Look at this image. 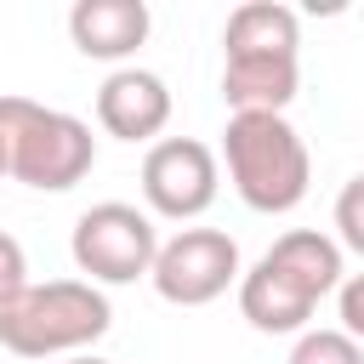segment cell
Masks as SVG:
<instances>
[{"label": "cell", "mask_w": 364, "mask_h": 364, "mask_svg": "<svg viewBox=\"0 0 364 364\" xmlns=\"http://www.w3.org/2000/svg\"><path fill=\"white\" fill-rule=\"evenodd\" d=\"M284 364H364V347L341 330H301Z\"/></svg>", "instance_id": "13"}, {"label": "cell", "mask_w": 364, "mask_h": 364, "mask_svg": "<svg viewBox=\"0 0 364 364\" xmlns=\"http://www.w3.org/2000/svg\"><path fill=\"white\" fill-rule=\"evenodd\" d=\"M239 273L245 267H239L233 233H222V228H182V233H171L159 245L148 279H154L159 301H171V307H205V301L228 296L239 284Z\"/></svg>", "instance_id": "5"}, {"label": "cell", "mask_w": 364, "mask_h": 364, "mask_svg": "<svg viewBox=\"0 0 364 364\" xmlns=\"http://www.w3.org/2000/svg\"><path fill=\"white\" fill-rule=\"evenodd\" d=\"M63 364H108V358H97V353H74V358H63Z\"/></svg>", "instance_id": "17"}, {"label": "cell", "mask_w": 364, "mask_h": 364, "mask_svg": "<svg viewBox=\"0 0 364 364\" xmlns=\"http://www.w3.org/2000/svg\"><path fill=\"white\" fill-rule=\"evenodd\" d=\"M262 256H267L284 279H296L313 301L336 296V284L347 279V267H341V245H336L330 233H318V228H290V233H279Z\"/></svg>", "instance_id": "12"}, {"label": "cell", "mask_w": 364, "mask_h": 364, "mask_svg": "<svg viewBox=\"0 0 364 364\" xmlns=\"http://www.w3.org/2000/svg\"><path fill=\"white\" fill-rule=\"evenodd\" d=\"M233 290H239V313H245V324L262 330V336H301L307 318H313V307H318V301H313L296 279H284L267 256H262L256 267H245Z\"/></svg>", "instance_id": "9"}, {"label": "cell", "mask_w": 364, "mask_h": 364, "mask_svg": "<svg viewBox=\"0 0 364 364\" xmlns=\"http://www.w3.org/2000/svg\"><path fill=\"white\" fill-rule=\"evenodd\" d=\"M216 188H222V171H216V154L199 136H159L142 154V199L165 222L205 216L216 205Z\"/></svg>", "instance_id": "6"}, {"label": "cell", "mask_w": 364, "mask_h": 364, "mask_svg": "<svg viewBox=\"0 0 364 364\" xmlns=\"http://www.w3.org/2000/svg\"><path fill=\"white\" fill-rule=\"evenodd\" d=\"M0 176H6V154H0Z\"/></svg>", "instance_id": "18"}, {"label": "cell", "mask_w": 364, "mask_h": 364, "mask_svg": "<svg viewBox=\"0 0 364 364\" xmlns=\"http://www.w3.org/2000/svg\"><path fill=\"white\" fill-rule=\"evenodd\" d=\"M97 125L119 142H148L171 125V85L148 68H114L97 85Z\"/></svg>", "instance_id": "7"}, {"label": "cell", "mask_w": 364, "mask_h": 364, "mask_svg": "<svg viewBox=\"0 0 364 364\" xmlns=\"http://www.w3.org/2000/svg\"><path fill=\"white\" fill-rule=\"evenodd\" d=\"M154 28V11L142 0H74L68 6V40L80 57L125 63Z\"/></svg>", "instance_id": "8"}, {"label": "cell", "mask_w": 364, "mask_h": 364, "mask_svg": "<svg viewBox=\"0 0 364 364\" xmlns=\"http://www.w3.org/2000/svg\"><path fill=\"white\" fill-rule=\"evenodd\" d=\"M114 324V307L85 279H46L28 284L0 313V347L17 358H74L91 341H102Z\"/></svg>", "instance_id": "3"}, {"label": "cell", "mask_w": 364, "mask_h": 364, "mask_svg": "<svg viewBox=\"0 0 364 364\" xmlns=\"http://www.w3.org/2000/svg\"><path fill=\"white\" fill-rule=\"evenodd\" d=\"M23 290H28V256H23V245L0 228V313H6Z\"/></svg>", "instance_id": "15"}, {"label": "cell", "mask_w": 364, "mask_h": 364, "mask_svg": "<svg viewBox=\"0 0 364 364\" xmlns=\"http://www.w3.org/2000/svg\"><path fill=\"white\" fill-rule=\"evenodd\" d=\"M222 159H228L233 193L262 216H284L307 199L313 154L284 114H228Z\"/></svg>", "instance_id": "1"}, {"label": "cell", "mask_w": 364, "mask_h": 364, "mask_svg": "<svg viewBox=\"0 0 364 364\" xmlns=\"http://www.w3.org/2000/svg\"><path fill=\"white\" fill-rule=\"evenodd\" d=\"M336 313H341V336L364 341V273H347L336 284Z\"/></svg>", "instance_id": "16"}, {"label": "cell", "mask_w": 364, "mask_h": 364, "mask_svg": "<svg viewBox=\"0 0 364 364\" xmlns=\"http://www.w3.org/2000/svg\"><path fill=\"white\" fill-rule=\"evenodd\" d=\"M336 245L364 262V176H353L336 193Z\"/></svg>", "instance_id": "14"}, {"label": "cell", "mask_w": 364, "mask_h": 364, "mask_svg": "<svg viewBox=\"0 0 364 364\" xmlns=\"http://www.w3.org/2000/svg\"><path fill=\"white\" fill-rule=\"evenodd\" d=\"M0 154L6 176L40 193H68L74 182L91 176L97 165V136L85 119L28 102V97H0Z\"/></svg>", "instance_id": "2"}, {"label": "cell", "mask_w": 364, "mask_h": 364, "mask_svg": "<svg viewBox=\"0 0 364 364\" xmlns=\"http://www.w3.org/2000/svg\"><path fill=\"white\" fill-rule=\"evenodd\" d=\"M222 57H301V17L279 0H245L228 11Z\"/></svg>", "instance_id": "11"}, {"label": "cell", "mask_w": 364, "mask_h": 364, "mask_svg": "<svg viewBox=\"0 0 364 364\" xmlns=\"http://www.w3.org/2000/svg\"><path fill=\"white\" fill-rule=\"evenodd\" d=\"M301 85V57H222V102L233 114H284Z\"/></svg>", "instance_id": "10"}, {"label": "cell", "mask_w": 364, "mask_h": 364, "mask_svg": "<svg viewBox=\"0 0 364 364\" xmlns=\"http://www.w3.org/2000/svg\"><path fill=\"white\" fill-rule=\"evenodd\" d=\"M68 256L85 273V284H136V279L154 273L159 228H154L148 210H136L125 199H102L74 222Z\"/></svg>", "instance_id": "4"}]
</instances>
